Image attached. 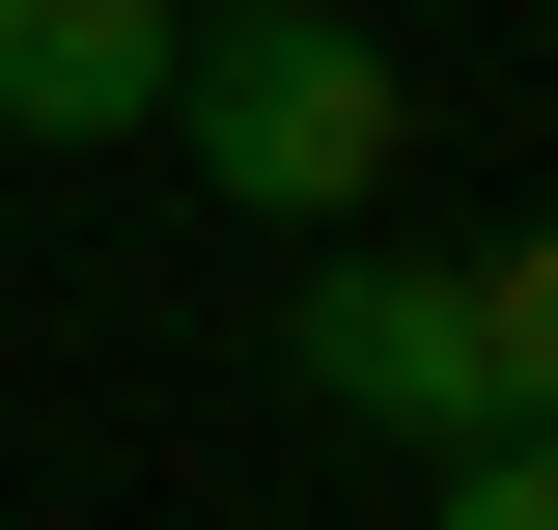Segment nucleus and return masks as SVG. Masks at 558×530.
Here are the masks:
<instances>
[{
	"instance_id": "f257e3e1",
	"label": "nucleus",
	"mask_w": 558,
	"mask_h": 530,
	"mask_svg": "<svg viewBox=\"0 0 558 530\" xmlns=\"http://www.w3.org/2000/svg\"><path fill=\"white\" fill-rule=\"evenodd\" d=\"M168 140H196L252 224H363V196H391V140H418V84L363 57V28H307V0H223L196 57H168Z\"/></svg>"
},
{
	"instance_id": "f03ea898",
	"label": "nucleus",
	"mask_w": 558,
	"mask_h": 530,
	"mask_svg": "<svg viewBox=\"0 0 558 530\" xmlns=\"http://www.w3.org/2000/svg\"><path fill=\"white\" fill-rule=\"evenodd\" d=\"M279 363H307L336 419H418V447H475V308H447L418 252H307V308H279Z\"/></svg>"
},
{
	"instance_id": "7ed1b4c3",
	"label": "nucleus",
	"mask_w": 558,
	"mask_h": 530,
	"mask_svg": "<svg viewBox=\"0 0 558 530\" xmlns=\"http://www.w3.org/2000/svg\"><path fill=\"white\" fill-rule=\"evenodd\" d=\"M168 0H0V140H140L168 112Z\"/></svg>"
},
{
	"instance_id": "20e7f679",
	"label": "nucleus",
	"mask_w": 558,
	"mask_h": 530,
	"mask_svg": "<svg viewBox=\"0 0 558 530\" xmlns=\"http://www.w3.org/2000/svg\"><path fill=\"white\" fill-rule=\"evenodd\" d=\"M447 308H475V447H558V196L502 224V252L447 279Z\"/></svg>"
},
{
	"instance_id": "39448f33",
	"label": "nucleus",
	"mask_w": 558,
	"mask_h": 530,
	"mask_svg": "<svg viewBox=\"0 0 558 530\" xmlns=\"http://www.w3.org/2000/svg\"><path fill=\"white\" fill-rule=\"evenodd\" d=\"M447 530H558V447H447Z\"/></svg>"
}]
</instances>
